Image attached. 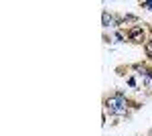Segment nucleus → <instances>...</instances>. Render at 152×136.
Returning a JSON list of instances; mask_svg holds the SVG:
<instances>
[{
	"mask_svg": "<svg viewBox=\"0 0 152 136\" xmlns=\"http://www.w3.org/2000/svg\"><path fill=\"white\" fill-rule=\"evenodd\" d=\"M105 110L114 116H126L128 114V102H126V91H116L114 96L105 98Z\"/></svg>",
	"mask_w": 152,
	"mask_h": 136,
	"instance_id": "1",
	"label": "nucleus"
},
{
	"mask_svg": "<svg viewBox=\"0 0 152 136\" xmlns=\"http://www.w3.org/2000/svg\"><path fill=\"white\" fill-rule=\"evenodd\" d=\"M128 39L132 43H142V41H144V26H142V24L132 26L128 31ZM144 43H146V41H144Z\"/></svg>",
	"mask_w": 152,
	"mask_h": 136,
	"instance_id": "2",
	"label": "nucleus"
},
{
	"mask_svg": "<svg viewBox=\"0 0 152 136\" xmlns=\"http://www.w3.org/2000/svg\"><path fill=\"white\" fill-rule=\"evenodd\" d=\"M104 29H107V26H118V18H114L112 14H107V10H104Z\"/></svg>",
	"mask_w": 152,
	"mask_h": 136,
	"instance_id": "3",
	"label": "nucleus"
},
{
	"mask_svg": "<svg viewBox=\"0 0 152 136\" xmlns=\"http://www.w3.org/2000/svg\"><path fill=\"white\" fill-rule=\"evenodd\" d=\"M144 51H146V57L152 59V39H148V41L144 43Z\"/></svg>",
	"mask_w": 152,
	"mask_h": 136,
	"instance_id": "4",
	"label": "nucleus"
},
{
	"mask_svg": "<svg viewBox=\"0 0 152 136\" xmlns=\"http://www.w3.org/2000/svg\"><path fill=\"white\" fill-rule=\"evenodd\" d=\"M124 39H126V35L122 33V31H116V35H114V41H116V43H122Z\"/></svg>",
	"mask_w": 152,
	"mask_h": 136,
	"instance_id": "5",
	"label": "nucleus"
},
{
	"mask_svg": "<svg viewBox=\"0 0 152 136\" xmlns=\"http://www.w3.org/2000/svg\"><path fill=\"white\" fill-rule=\"evenodd\" d=\"M142 8H148V10H152V0H148V2H142Z\"/></svg>",
	"mask_w": 152,
	"mask_h": 136,
	"instance_id": "6",
	"label": "nucleus"
},
{
	"mask_svg": "<svg viewBox=\"0 0 152 136\" xmlns=\"http://www.w3.org/2000/svg\"><path fill=\"white\" fill-rule=\"evenodd\" d=\"M128 85H130V87H136V81H134L132 77H130V79H128Z\"/></svg>",
	"mask_w": 152,
	"mask_h": 136,
	"instance_id": "7",
	"label": "nucleus"
}]
</instances>
